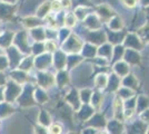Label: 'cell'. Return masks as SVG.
Here are the masks:
<instances>
[{"mask_svg":"<svg viewBox=\"0 0 149 134\" xmlns=\"http://www.w3.org/2000/svg\"><path fill=\"white\" fill-rule=\"evenodd\" d=\"M108 132L109 134H123L124 133V125L120 123V121L115 120L108 124Z\"/></svg>","mask_w":149,"mask_h":134,"instance_id":"1","label":"cell"},{"mask_svg":"<svg viewBox=\"0 0 149 134\" xmlns=\"http://www.w3.org/2000/svg\"><path fill=\"white\" fill-rule=\"evenodd\" d=\"M129 134H148L147 124L143 122H137L131 126L130 133Z\"/></svg>","mask_w":149,"mask_h":134,"instance_id":"2","label":"cell"},{"mask_svg":"<svg viewBox=\"0 0 149 134\" xmlns=\"http://www.w3.org/2000/svg\"><path fill=\"white\" fill-rule=\"evenodd\" d=\"M50 124H51V117H50V115L46 111H41L40 114H39V125L47 128V126H49Z\"/></svg>","mask_w":149,"mask_h":134,"instance_id":"3","label":"cell"},{"mask_svg":"<svg viewBox=\"0 0 149 134\" xmlns=\"http://www.w3.org/2000/svg\"><path fill=\"white\" fill-rule=\"evenodd\" d=\"M15 112V109H13L9 104L5 103V107H2V109H0V119L3 117H8L9 115H11Z\"/></svg>","mask_w":149,"mask_h":134,"instance_id":"4","label":"cell"},{"mask_svg":"<svg viewBox=\"0 0 149 134\" xmlns=\"http://www.w3.org/2000/svg\"><path fill=\"white\" fill-rule=\"evenodd\" d=\"M49 9H50V2H46V4H44V5H41L40 6V8L38 9L37 11V15L39 16V17H45L47 13H49Z\"/></svg>","mask_w":149,"mask_h":134,"instance_id":"5","label":"cell"},{"mask_svg":"<svg viewBox=\"0 0 149 134\" xmlns=\"http://www.w3.org/2000/svg\"><path fill=\"white\" fill-rule=\"evenodd\" d=\"M62 125L60 123H54V124H50L49 132L50 134H61L62 133Z\"/></svg>","mask_w":149,"mask_h":134,"instance_id":"6","label":"cell"},{"mask_svg":"<svg viewBox=\"0 0 149 134\" xmlns=\"http://www.w3.org/2000/svg\"><path fill=\"white\" fill-rule=\"evenodd\" d=\"M33 132H35V134H49L47 128L41 126V125H35V128H33Z\"/></svg>","mask_w":149,"mask_h":134,"instance_id":"7","label":"cell"},{"mask_svg":"<svg viewBox=\"0 0 149 134\" xmlns=\"http://www.w3.org/2000/svg\"><path fill=\"white\" fill-rule=\"evenodd\" d=\"M74 24H76V17L72 13L67 15V17H66V25L68 26V27H72V26H74Z\"/></svg>","mask_w":149,"mask_h":134,"instance_id":"8","label":"cell"},{"mask_svg":"<svg viewBox=\"0 0 149 134\" xmlns=\"http://www.w3.org/2000/svg\"><path fill=\"white\" fill-rule=\"evenodd\" d=\"M62 7V4L60 0H56V1H54L52 4H50V8L54 10V11H58V10H60Z\"/></svg>","mask_w":149,"mask_h":134,"instance_id":"9","label":"cell"},{"mask_svg":"<svg viewBox=\"0 0 149 134\" xmlns=\"http://www.w3.org/2000/svg\"><path fill=\"white\" fill-rule=\"evenodd\" d=\"M125 6L129 7V8H134L137 5V0H123Z\"/></svg>","mask_w":149,"mask_h":134,"instance_id":"10","label":"cell"},{"mask_svg":"<svg viewBox=\"0 0 149 134\" xmlns=\"http://www.w3.org/2000/svg\"><path fill=\"white\" fill-rule=\"evenodd\" d=\"M68 134H79V133H77V132H69Z\"/></svg>","mask_w":149,"mask_h":134,"instance_id":"11","label":"cell"},{"mask_svg":"<svg viewBox=\"0 0 149 134\" xmlns=\"http://www.w3.org/2000/svg\"><path fill=\"white\" fill-rule=\"evenodd\" d=\"M95 134H105V133H102V132H96Z\"/></svg>","mask_w":149,"mask_h":134,"instance_id":"12","label":"cell"}]
</instances>
